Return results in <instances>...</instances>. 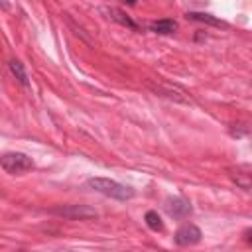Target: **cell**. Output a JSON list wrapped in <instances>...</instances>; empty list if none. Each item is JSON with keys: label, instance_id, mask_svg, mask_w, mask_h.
<instances>
[{"label": "cell", "instance_id": "cell-1", "mask_svg": "<svg viewBox=\"0 0 252 252\" xmlns=\"http://www.w3.org/2000/svg\"><path fill=\"white\" fill-rule=\"evenodd\" d=\"M89 187H93L94 191H98L110 199H116V201H128L134 197V189H130L114 179H108V177H91Z\"/></svg>", "mask_w": 252, "mask_h": 252}, {"label": "cell", "instance_id": "cell-2", "mask_svg": "<svg viewBox=\"0 0 252 252\" xmlns=\"http://www.w3.org/2000/svg\"><path fill=\"white\" fill-rule=\"evenodd\" d=\"M0 165L4 167V171L12 173V175H18V173L30 171L33 167V161H32L30 156H26L22 152H8L0 158Z\"/></svg>", "mask_w": 252, "mask_h": 252}, {"label": "cell", "instance_id": "cell-3", "mask_svg": "<svg viewBox=\"0 0 252 252\" xmlns=\"http://www.w3.org/2000/svg\"><path fill=\"white\" fill-rule=\"evenodd\" d=\"M51 213L63 217V219H71V220H87V219H96V211L89 205H65V207H55L51 209Z\"/></svg>", "mask_w": 252, "mask_h": 252}, {"label": "cell", "instance_id": "cell-4", "mask_svg": "<svg viewBox=\"0 0 252 252\" xmlns=\"http://www.w3.org/2000/svg\"><path fill=\"white\" fill-rule=\"evenodd\" d=\"M163 207H165L167 215L173 217V219H185V217H189L191 211H193L191 203H189L187 199H183V197H167Z\"/></svg>", "mask_w": 252, "mask_h": 252}, {"label": "cell", "instance_id": "cell-5", "mask_svg": "<svg viewBox=\"0 0 252 252\" xmlns=\"http://www.w3.org/2000/svg\"><path fill=\"white\" fill-rule=\"evenodd\" d=\"M201 236H203V232H201L199 226H195V224H183V226L177 228L173 240L179 246H191V244H197L201 240Z\"/></svg>", "mask_w": 252, "mask_h": 252}, {"label": "cell", "instance_id": "cell-6", "mask_svg": "<svg viewBox=\"0 0 252 252\" xmlns=\"http://www.w3.org/2000/svg\"><path fill=\"white\" fill-rule=\"evenodd\" d=\"M187 20H195V22H203V24H211V26H217V28H224L226 24L211 14H205V12H187Z\"/></svg>", "mask_w": 252, "mask_h": 252}, {"label": "cell", "instance_id": "cell-7", "mask_svg": "<svg viewBox=\"0 0 252 252\" xmlns=\"http://www.w3.org/2000/svg\"><path fill=\"white\" fill-rule=\"evenodd\" d=\"M150 30L152 32H156V33H173L175 30H177V24H175V20H169V18H165V20H158V22H152L150 24Z\"/></svg>", "mask_w": 252, "mask_h": 252}, {"label": "cell", "instance_id": "cell-8", "mask_svg": "<svg viewBox=\"0 0 252 252\" xmlns=\"http://www.w3.org/2000/svg\"><path fill=\"white\" fill-rule=\"evenodd\" d=\"M8 67H10V73L18 79V83L20 85H24V87H28V73H26V69H24V63L22 61H18V59H12L10 63H8Z\"/></svg>", "mask_w": 252, "mask_h": 252}, {"label": "cell", "instance_id": "cell-9", "mask_svg": "<svg viewBox=\"0 0 252 252\" xmlns=\"http://www.w3.org/2000/svg\"><path fill=\"white\" fill-rule=\"evenodd\" d=\"M144 219H146V224H148L152 230H156V232H158V230H163V222H161V219H159V215H158L156 211H148Z\"/></svg>", "mask_w": 252, "mask_h": 252}, {"label": "cell", "instance_id": "cell-10", "mask_svg": "<svg viewBox=\"0 0 252 252\" xmlns=\"http://www.w3.org/2000/svg\"><path fill=\"white\" fill-rule=\"evenodd\" d=\"M110 12H112V14H116V16H112V18H114L116 22H120L122 26H128V28H132V30H138V26H136L128 16H124L120 10H110Z\"/></svg>", "mask_w": 252, "mask_h": 252}]
</instances>
